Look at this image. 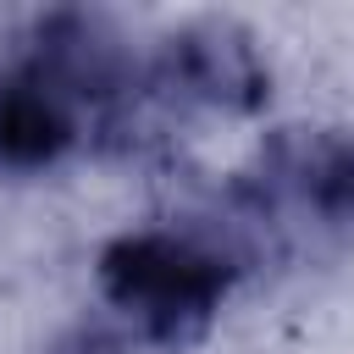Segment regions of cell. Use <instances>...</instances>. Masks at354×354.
Wrapping results in <instances>:
<instances>
[{
	"mask_svg": "<svg viewBox=\"0 0 354 354\" xmlns=\"http://www.w3.org/2000/svg\"><path fill=\"white\" fill-rule=\"evenodd\" d=\"M100 293L105 304L160 348H183L210 332L216 310L243 277V249L216 243L205 232H171V227H138L116 232L100 260Z\"/></svg>",
	"mask_w": 354,
	"mask_h": 354,
	"instance_id": "1",
	"label": "cell"
},
{
	"mask_svg": "<svg viewBox=\"0 0 354 354\" xmlns=\"http://www.w3.org/2000/svg\"><path fill=\"white\" fill-rule=\"evenodd\" d=\"M227 205L254 232L354 243V127H277L227 183Z\"/></svg>",
	"mask_w": 354,
	"mask_h": 354,
	"instance_id": "2",
	"label": "cell"
},
{
	"mask_svg": "<svg viewBox=\"0 0 354 354\" xmlns=\"http://www.w3.org/2000/svg\"><path fill=\"white\" fill-rule=\"evenodd\" d=\"M144 100L177 111L199 105V111L254 116L271 100V66L238 22L199 17L171 28L155 44V55H144Z\"/></svg>",
	"mask_w": 354,
	"mask_h": 354,
	"instance_id": "3",
	"label": "cell"
},
{
	"mask_svg": "<svg viewBox=\"0 0 354 354\" xmlns=\"http://www.w3.org/2000/svg\"><path fill=\"white\" fill-rule=\"evenodd\" d=\"M83 144V111L22 55L0 66V171L61 166Z\"/></svg>",
	"mask_w": 354,
	"mask_h": 354,
	"instance_id": "4",
	"label": "cell"
},
{
	"mask_svg": "<svg viewBox=\"0 0 354 354\" xmlns=\"http://www.w3.org/2000/svg\"><path fill=\"white\" fill-rule=\"evenodd\" d=\"M44 354H127V343L111 332V326H100V321H83V326H72V332H61Z\"/></svg>",
	"mask_w": 354,
	"mask_h": 354,
	"instance_id": "5",
	"label": "cell"
}]
</instances>
